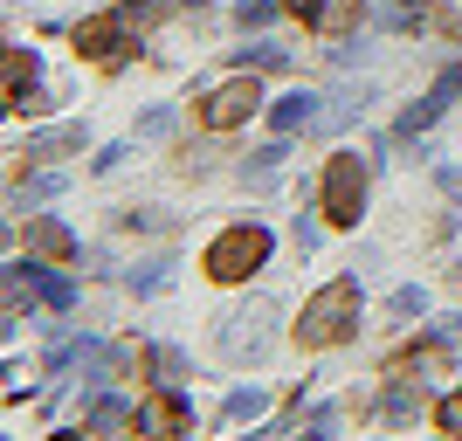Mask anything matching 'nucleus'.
<instances>
[{"mask_svg":"<svg viewBox=\"0 0 462 441\" xmlns=\"http://www.w3.org/2000/svg\"><path fill=\"white\" fill-rule=\"evenodd\" d=\"M352 317H359V283H352V276H338V283H325V289L304 304L297 338H304L310 352H318V345H338V338L352 331Z\"/></svg>","mask_w":462,"mask_h":441,"instance_id":"f257e3e1","label":"nucleus"},{"mask_svg":"<svg viewBox=\"0 0 462 441\" xmlns=\"http://www.w3.org/2000/svg\"><path fill=\"white\" fill-rule=\"evenodd\" d=\"M263 255H270V234L255 228V221H242V228H228L208 249V276H214V283H242V276L263 269Z\"/></svg>","mask_w":462,"mask_h":441,"instance_id":"f03ea898","label":"nucleus"},{"mask_svg":"<svg viewBox=\"0 0 462 441\" xmlns=\"http://www.w3.org/2000/svg\"><path fill=\"white\" fill-rule=\"evenodd\" d=\"M359 207H366V166H359V159H331L325 166V214L338 228H352Z\"/></svg>","mask_w":462,"mask_h":441,"instance_id":"7ed1b4c3","label":"nucleus"},{"mask_svg":"<svg viewBox=\"0 0 462 441\" xmlns=\"http://www.w3.org/2000/svg\"><path fill=\"white\" fill-rule=\"evenodd\" d=\"M255 104H263L255 77H235V83H221V90H208V104H200V124H208V132H235V124H242Z\"/></svg>","mask_w":462,"mask_h":441,"instance_id":"20e7f679","label":"nucleus"},{"mask_svg":"<svg viewBox=\"0 0 462 441\" xmlns=\"http://www.w3.org/2000/svg\"><path fill=\"white\" fill-rule=\"evenodd\" d=\"M276 310L270 304H249V310H235L228 317V331H221V352H228V359H263V352H270V325Z\"/></svg>","mask_w":462,"mask_h":441,"instance_id":"39448f33","label":"nucleus"},{"mask_svg":"<svg viewBox=\"0 0 462 441\" xmlns=\"http://www.w3.org/2000/svg\"><path fill=\"white\" fill-rule=\"evenodd\" d=\"M77 49H83V56H97V62H117V56H125V21H83V28H77Z\"/></svg>","mask_w":462,"mask_h":441,"instance_id":"423d86ee","label":"nucleus"},{"mask_svg":"<svg viewBox=\"0 0 462 441\" xmlns=\"http://www.w3.org/2000/svg\"><path fill=\"white\" fill-rule=\"evenodd\" d=\"M187 427V400L180 393H159V400L138 407V435H180Z\"/></svg>","mask_w":462,"mask_h":441,"instance_id":"0eeeda50","label":"nucleus"},{"mask_svg":"<svg viewBox=\"0 0 462 441\" xmlns=\"http://www.w3.org/2000/svg\"><path fill=\"white\" fill-rule=\"evenodd\" d=\"M318 117H325V111H318V96H310V90H297V96H283V104L270 111V124H276V132L290 138V132H310Z\"/></svg>","mask_w":462,"mask_h":441,"instance_id":"6e6552de","label":"nucleus"},{"mask_svg":"<svg viewBox=\"0 0 462 441\" xmlns=\"http://www.w3.org/2000/svg\"><path fill=\"white\" fill-rule=\"evenodd\" d=\"M28 242H35V255H49V262H62V255H77V234L62 228V221H28Z\"/></svg>","mask_w":462,"mask_h":441,"instance_id":"1a4fd4ad","label":"nucleus"},{"mask_svg":"<svg viewBox=\"0 0 462 441\" xmlns=\"http://www.w3.org/2000/svg\"><path fill=\"white\" fill-rule=\"evenodd\" d=\"M380 421L386 427H407V421H421V386H386V400H380Z\"/></svg>","mask_w":462,"mask_h":441,"instance_id":"9d476101","label":"nucleus"},{"mask_svg":"<svg viewBox=\"0 0 462 441\" xmlns=\"http://www.w3.org/2000/svg\"><path fill=\"white\" fill-rule=\"evenodd\" d=\"M132 421H138V407H132V400H117V393H104V400L90 407V435H125Z\"/></svg>","mask_w":462,"mask_h":441,"instance_id":"9b49d317","label":"nucleus"},{"mask_svg":"<svg viewBox=\"0 0 462 441\" xmlns=\"http://www.w3.org/2000/svg\"><path fill=\"white\" fill-rule=\"evenodd\" d=\"M56 152H83V124H62V132H42L28 145V159H56Z\"/></svg>","mask_w":462,"mask_h":441,"instance_id":"f8f14e48","label":"nucleus"},{"mask_svg":"<svg viewBox=\"0 0 462 441\" xmlns=\"http://www.w3.org/2000/svg\"><path fill=\"white\" fill-rule=\"evenodd\" d=\"M263 407H270V393H263V386H235L228 407H221V421H255Z\"/></svg>","mask_w":462,"mask_h":441,"instance_id":"ddd939ff","label":"nucleus"},{"mask_svg":"<svg viewBox=\"0 0 462 441\" xmlns=\"http://www.w3.org/2000/svg\"><path fill=\"white\" fill-rule=\"evenodd\" d=\"M325 104H331V111L318 117V124H325V132H331V124H352V117L366 111V90H352V83H346V90H338V96H325Z\"/></svg>","mask_w":462,"mask_h":441,"instance_id":"4468645a","label":"nucleus"},{"mask_svg":"<svg viewBox=\"0 0 462 441\" xmlns=\"http://www.w3.org/2000/svg\"><path fill=\"white\" fill-rule=\"evenodd\" d=\"M366 14V0H325V14H318V28H331V35H346L352 21Z\"/></svg>","mask_w":462,"mask_h":441,"instance_id":"2eb2a0df","label":"nucleus"},{"mask_svg":"<svg viewBox=\"0 0 462 441\" xmlns=\"http://www.w3.org/2000/svg\"><path fill=\"white\" fill-rule=\"evenodd\" d=\"M35 77V56L28 49H7V104H21V83Z\"/></svg>","mask_w":462,"mask_h":441,"instance_id":"dca6fc26","label":"nucleus"},{"mask_svg":"<svg viewBox=\"0 0 462 441\" xmlns=\"http://www.w3.org/2000/svg\"><path fill=\"white\" fill-rule=\"evenodd\" d=\"M173 124H180L173 104H152V111L138 117V138H173Z\"/></svg>","mask_w":462,"mask_h":441,"instance_id":"f3484780","label":"nucleus"},{"mask_svg":"<svg viewBox=\"0 0 462 441\" xmlns=\"http://www.w3.org/2000/svg\"><path fill=\"white\" fill-rule=\"evenodd\" d=\"M35 289H42V304H69V283H62V276H49V269H35Z\"/></svg>","mask_w":462,"mask_h":441,"instance_id":"a211bd4d","label":"nucleus"},{"mask_svg":"<svg viewBox=\"0 0 462 441\" xmlns=\"http://www.w3.org/2000/svg\"><path fill=\"white\" fill-rule=\"evenodd\" d=\"M242 62H255V69H283V62H290V49H276V41H255V49H249Z\"/></svg>","mask_w":462,"mask_h":441,"instance_id":"6ab92c4d","label":"nucleus"},{"mask_svg":"<svg viewBox=\"0 0 462 441\" xmlns=\"http://www.w3.org/2000/svg\"><path fill=\"white\" fill-rule=\"evenodd\" d=\"M132 289H138V297H159V289H166V262H152V269H132Z\"/></svg>","mask_w":462,"mask_h":441,"instance_id":"aec40b11","label":"nucleus"},{"mask_svg":"<svg viewBox=\"0 0 462 441\" xmlns=\"http://www.w3.org/2000/svg\"><path fill=\"white\" fill-rule=\"evenodd\" d=\"M421 289H393V297H386V310H393V317H421Z\"/></svg>","mask_w":462,"mask_h":441,"instance_id":"412c9836","label":"nucleus"},{"mask_svg":"<svg viewBox=\"0 0 462 441\" xmlns=\"http://www.w3.org/2000/svg\"><path fill=\"white\" fill-rule=\"evenodd\" d=\"M435 421H442V435H462V393H448V400L435 407Z\"/></svg>","mask_w":462,"mask_h":441,"instance_id":"4be33fe9","label":"nucleus"},{"mask_svg":"<svg viewBox=\"0 0 462 441\" xmlns=\"http://www.w3.org/2000/svg\"><path fill=\"white\" fill-rule=\"evenodd\" d=\"M421 7H428V0H393V7H386V28H407V21H421Z\"/></svg>","mask_w":462,"mask_h":441,"instance_id":"5701e85b","label":"nucleus"},{"mask_svg":"<svg viewBox=\"0 0 462 441\" xmlns=\"http://www.w3.org/2000/svg\"><path fill=\"white\" fill-rule=\"evenodd\" d=\"M270 14H276L270 0H242V28H263V21H270Z\"/></svg>","mask_w":462,"mask_h":441,"instance_id":"b1692460","label":"nucleus"},{"mask_svg":"<svg viewBox=\"0 0 462 441\" xmlns=\"http://www.w3.org/2000/svg\"><path fill=\"white\" fill-rule=\"evenodd\" d=\"M283 14H297V21H318V14H325V0H283Z\"/></svg>","mask_w":462,"mask_h":441,"instance_id":"393cba45","label":"nucleus"},{"mask_svg":"<svg viewBox=\"0 0 462 441\" xmlns=\"http://www.w3.org/2000/svg\"><path fill=\"white\" fill-rule=\"evenodd\" d=\"M448 289H456V297H462V262H456V269H448Z\"/></svg>","mask_w":462,"mask_h":441,"instance_id":"a878e982","label":"nucleus"}]
</instances>
